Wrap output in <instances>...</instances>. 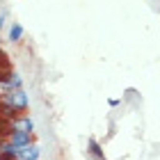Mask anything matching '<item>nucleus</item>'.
I'll use <instances>...</instances> for the list:
<instances>
[{
    "label": "nucleus",
    "mask_w": 160,
    "mask_h": 160,
    "mask_svg": "<svg viewBox=\"0 0 160 160\" xmlns=\"http://www.w3.org/2000/svg\"><path fill=\"white\" fill-rule=\"evenodd\" d=\"M2 103L14 108L16 112H23L28 108V94L23 89H9L7 94H2Z\"/></svg>",
    "instance_id": "1"
},
{
    "label": "nucleus",
    "mask_w": 160,
    "mask_h": 160,
    "mask_svg": "<svg viewBox=\"0 0 160 160\" xmlns=\"http://www.w3.org/2000/svg\"><path fill=\"white\" fill-rule=\"evenodd\" d=\"M0 82L5 87H9V89H21L23 87V78L18 73H12V71H2L0 73Z\"/></svg>",
    "instance_id": "2"
},
{
    "label": "nucleus",
    "mask_w": 160,
    "mask_h": 160,
    "mask_svg": "<svg viewBox=\"0 0 160 160\" xmlns=\"http://www.w3.org/2000/svg\"><path fill=\"white\" fill-rule=\"evenodd\" d=\"M9 144L16 149L30 147V133H23V130H12L9 133Z\"/></svg>",
    "instance_id": "3"
},
{
    "label": "nucleus",
    "mask_w": 160,
    "mask_h": 160,
    "mask_svg": "<svg viewBox=\"0 0 160 160\" xmlns=\"http://www.w3.org/2000/svg\"><path fill=\"white\" fill-rule=\"evenodd\" d=\"M39 156H41V149L37 147V144H30V147L18 149L16 160H39Z\"/></svg>",
    "instance_id": "4"
},
{
    "label": "nucleus",
    "mask_w": 160,
    "mask_h": 160,
    "mask_svg": "<svg viewBox=\"0 0 160 160\" xmlns=\"http://www.w3.org/2000/svg\"><path fill=\"white\" fill-rule=\"evenodd\" d=\"M12 130H23V133H30L32 135V130H34V121L30 119V117H16L12 121Z\"/></svg>",
    "instance_id": "5"
},
{
    "label": "nucleus",
    "mask_w": 160,
    "mask_h": 160,
    "mask_svg": "<svg viewBox=\"0 0 160 160\" xmlns=\"http://www.w3.org/2000/svg\"><path fill=\"white\" fill-rule=\"evenodd\" d=\"M7 37H9V41H21L23 39V25L21 23H12L9 30H7Z\"/></svg>",
    "instance_id": "6"
},
{
    "label": "nucleus",
    "mask_w": 160,
    "mask_h": 160,
    "mask_svg": "<svg viewBox=\"0 0 160 160\" xmlns=\"http://www.w3.org/2000/svg\"><path fill=\"white\" fill-rule=\"evenodd\" d=\"M87 147H89V153H92L94 158H96V160H105V156H103V149H101V144H98L96 140H94V137H92L89 142H87Z\"/></svg>",
    "instance_id": "7"
},
{
    "label": "nucleus",
    "mask_w": 160,
    "mask_h": 160,
    "mask_svg": "<svg viewBox=\"0 0 160 160\" xmlns=\"http://www.w3.org/2000/svg\"><path fill=\"white\" fill-rule=\"evenodd\" d=\"M0 114H2V117H7V119H14V117H16V110H14V108H9L7 103H0Z\"/></svg>",
    "instance_id": "8"
},
{
    "label": "nucleus",
    "mask_w": 160,
    "mask_h": 160,
    "mask_svg": "<svg viewBox=\"0 0 160 160\" xmlns=\"http://www.w3.org/2000/svg\"><path fill=\"white\" fill-rule=\"evenodd\" d=\"M5 21H7V14L2 12V14H0V28H2V25H5Z\"/></svg>",
    "instance_id": "9"
}]
</instances>
